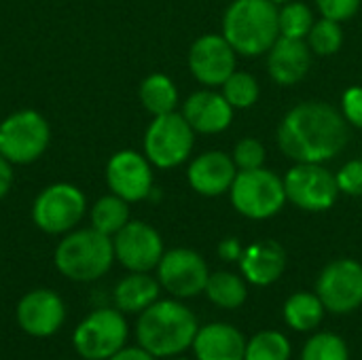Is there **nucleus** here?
<instances>
[{
	"label": "nucleus",
	"mask_w": 362,
	"mask_h": 360,
	"mask_svg": "<svg viewBox=\"0 0 362 360\" xmlns=\"http://www.w3.org/2000/svg\"><path fill=\"white\" fill-rule=\"evenodd\" d=\"M276 138L280 151L295 163H325L346 149L350 125L335 106L310 100L282 117Z\"/></svg>",
	"instance_id": "f257e3e1"
},
{
	"label": "nucleus",
	"mask_w": 362,
	"mask_h": 360,
	"mask_svg": "<svg viewBox=\"0 0 362 360\" xmlns=\"http://www.w3.org/2000/svg\"><path fill=\"white\" fill-rule=\"evenodd\" d=\"M199 331L195 314L176 299H157L140 312L136 323L138 346L155 359L178 356L193 346Z\"/></svg>",
	"instance_id": "f03ea898"
},
{
	"label": "nucleus",
	"mask_w": 362,
	"mask_h": 360,
	"mask_svg": "<svg viewBox=\"0 0 362 360\" xmlns=\"http://www.w3.org/2000/svg\"><path fill=\"white\" fill-rule=\"evenodd\" d=\"M278 13L272 0H233L223 15V36L238 55H263L280 36Z\"/></svg>",
	"instance_id": "7ed1b4c3"
},
{
	"label": "nucleus",
	"mask_w": 362,
	"mask_h": 360,
	"mask_svg": "<svg viewBox=\"0 0 362 360\" xmlns=\"http://www.w3.org/2000/svg\"><path fill=\"white\" fill-rule=\"evenodd\" d=\"M57 272L72 282L100 280L115 263L112 238L93 227L68 231L53 255Z\"/></svg>",
	"instance_id": "20e7f679"
},
{
	"label": "nucleus",
	"mask_w": 362,
	"mask_h": 360,
	"mask_svg": "<svg viewBox=\"0 0 362 360\" xmlns=\"http://www.w3.org/2000/svg\"><path fill=\"white\" fill-rule=\"evenodd\" d=\"M229 197L233 208L252 221L276 216L288 202L284 180L267 168L238 170V176L229 189Z\"/></svg>",
	"instance_id": "39448f33"
},
{
	"label": "nucleus",
	"mask_w": 362,
	"mask_h": 360,
	"mask_svg": "<svg viewBox=\"0 0 362 360\" xmlns=\"http://www.w3.org/2000/svg\"><path fill=\"white\" fill-rule=\"evenodd\" d=\"M51 142L49 121L38 110H17L0 123V155L13 166L40 159Z\"/></svg>",
	"instance_id": "423d86ee"
},
{
	"label": "nucleus",
	"mask_w": 362,
	"mask_h": 360,
	"mask_svg": "<svg viewBox=\"0 0 362 360\" xmlns=\"http://www.w3.org/2000/svg\"><path fill=\"white\" fill-rule=\"evenodd\" d=\"M87 214V199L76 185L53 182L45 187L32 204L34 225L49 236H66L76 229Z\"/></svg>",
	"instance_id": "0eeeda50"
},
{
	"label": "nucleus",
	"mask_w": 362,
	"mask_h": 360,
	"mask_svg": "<svg viewBox=\"0 0 362 360\" xmlns=\"http://www.w3.org/2000/svg\"><path fill=\"white\" fill-rule=\"evenodd\" d=\"M195 146V132L182 112H168L153 117L144 134V155L159 168L170 170L185 163Z\"/></svg>",
	"instance_id": "6e6552de"
},
{
	"label": "nucleus",
	"mask_w": 362,
	"mask_h": 360,
	"mask_svg": "<svg viewBox=\"0 0 362 360\" xmlns=\"http://www.w3.org/2000/svg\"><path fill=\"white\" fill-rule=\"evenodd\" d=\"M129 335L123 312L102 308L85 316L72 333V346L85 360H108L117 354Z\"/></svg>",
	"instance_id": "1a4fd4ad"
},
{
	"label": "nucleus",
	"mask_w": 362,
	"mask_h": 360,
	"mask_svg": "<svg viewBox=\"0 0 362 360\" xmlns=\"http://www.w3.org/2000/svg\"><path fill=\"white\" fill-rule=\"evenodd\" d=\"M282 180L286 199L305 212L331 210L341 193L335 174L322 163H295Z\"/></svg>",
	"instance_id": "9d476101"
},
{
	"label": "nucleus",
	"mask_w": 362,
	"mask_h": 360,
	"mask_svg": "<svg viewBox=\"0 0 362 360\" xmlns=\"http://www.w3.org/2000/svg\"><path fill=\"white\" fill-rule=\"evenodd\" d=\"M210 272L204 257L191 248H172L163 252L157 265V280L163 291L176 299H189L206 291Z\"/></svg>",
	"instance_id": "9b49d317"
},
{
	"label": "nucleus",
	"mask_w": 362,
	"mask_h": 360,
	"mask_svg": "<svg viewBox=\"0 0 362 360\" xmlns=\"http://www.w3.org/2000/svg\"><path fill=\"white\" fill-rule=\"evenodd\" d=\"M316 295L333 314H350L362 306V265L354 259L329 263L318 282Z\"/></svg>",
	"instance_id": "f8f14e48"
},
{
	"label": "nucleus",
	"mask_w": 362,
	"mask_h": 360,
	"mask_svg": "<svg viewBox=\"0 0 362 360\" xmlns=\"http://www.w3.org/2000/svg\"><path fill=\"white\" fill-rule=\"evenodd\" d=\"M115 259L127 272H153L163 257V240L155 227L142 221H129L112 236Z\"/></svg>",
	"instance_id": "ddd939ff"
},
{
	"label": "nucleus",
	"mask_w": 362,
	"mask_h": 360,
	"mask_svg": "<svg viewBox=\"0 0 362 360\" xmlns=\"http://www.w3.org/2000/svg\"><path fill=\"white\" fill-rule=\"evenodd\" d=\"M106 185L110 193L134 204L153 193V163L144 153L123 149L106 163Z\"/></svg>",
	"instance_id": "4468645a"
},
{
	"label": "nucleus",
	"mask_w": 362,
	"mask_h": 360,
	"mask_svg": "<svg viewBox=\"0 0 362 360\" xmlns=\"http://www.w3.org/2000/svg\"><path fill=\"white\" fill-rule=\"evenodd\" d=\"M235 49L223 34H204L189 49V70L206 87H221L235 72Z\"/></svg>",
	"instance_id": "2eb2a0df"
},
{
	"label": "nucleus",
	"mask_w": 362,
	"mask_h": 360,
	"mask_svg": "<svg viewBox=\"0 0 362 360\" xmlns=\"http://www.w3.org/2000/svg\"><path fill=\"white\" fill-rule=\"evenodd\" d=\"M15 318L25 335L45 339L62 329L66 320V303L55 291L34 289L19 299Z\"/></svg>",
	"instance_id": "dca6fc26"
},
{
	"label": "nucleus",
	"mask_w": 362,
	"mask_h": 360,
	"mask_svg": "<svg viewBox=\"0 0 362 360\" xmlns=\"http://www.w3.org/2000/svg\"><path fill=\"white\" fill-rule=\"evenodd\" d=\"M238 176L233 157L223 151H206L197 155L187 170L191 189L204 197H218L227 193Z\"/></svg>",
	"instance_id": "f3484780"
},
{
	"label": "nucleus",
	"mask_w": 362,
	"mask_h": 360,
	"mask_svg": "<svg viewBox=\"0 0 362 360\" xmlns=\"http://www.w3.org/2000/svg\"><path fill=\"white\" fill-rule=\"evenodd\" d=\"M312 68V49L303 38L278 36L267 51V72L274 83L288 87L305 79Z\"/></svg>",
	"instance_id": "a211bd4d"
},
{
	"label": "nucleus",
	"mask_w": 362,
	"mask_h": 360,
	"mask_svg": "<svg viewBox=\"0 0 362 360\" xmlns=\"http://www.w3.org/2000/svg\"><path fill=\"white\" fill-rule=\"evenodd\" d=\"M182 117L195 134H221L233 121V106L212 89L195 91L182 106Z\"/></svg>",
	"instance_id": "6ab92c4d"
},
{
	"label": "nucleus",
	"mask_w": 362,
	"mask_h": 360,
	"mask_svg": "<svg viewBox=\"0 0 362 360\" xmlns=\"http://www.w3.org/2000/svg\"><path fill=\"white\" fill-rule=\"evenodd\" d=\"M286 267V252L274 240H261L244 248L240 257V269L244 280L255 286L274 284Z\"/></svg>",
	"instance_id": "aec40b11"
},
{
	"label": "nucleus",
	"mask_w": 362,
	"mask_h": 360,
	"mask_svg": "<svg viewBox=\"0 0 362 360\" xmlns=\"http://www.w3.org/2000/svg\"><path fill=\"white\" fill-rule=\"evenodd\" d=\"M191 348L197 360H244L246 356L244 335L235 327L225 323L202 327Z\"/></svg>",
	"instance_id": "412c9836"
},
{
	"label": "nucleus",
	"mask_w": 362,
	"mask_h": 360,
	"mask_svg": "<svg viewBox=\"0 0 362 360\" xmlns=\"http://www.w3.org/2000/svg\"><path fill=\"white\" fill-rule=\"evenodd\" d=\"M161 284L146 272H129L115 286V306L123 314H140L159 299Z\"/></svg>",
	"instance_id": "4be33fe9"
},
{
	"label": "nucleus",
	"mask_w": 362,
	"mask_h": 360,
	"mask_svg": "<svg viewBox=\"0 0 362 360\" xmlns=\"http://www.w3.org/2000/svg\"><path fill=\"white\" fill-rule=\"evenodd\" d=\"M138 95H140V102H142L144 110L151 112L153 117L174 112L176 106H178V89H176L174 81L168 74H161V72L148 74L140 83Z\"/></svg>",
	"instance_id": "5701e85b"
},
{
	"label": "nucleus",
	"mask_w": 362,
	"mask_h": 360,
	"mask_svg": "<svg viewBox=\"0 0 362 360\" xmlns=\"http://www.w3.org/2000/svg\"><path fill=\"white\" fill-rule=\"evenodd\" d=\"M327 308L322 306L320 297L316 293H295L284 303V320L293 331L310 333L314 331L322 318Z\"/></svg>",
	"instance_id": "b1692460"
},
{
	"label": "nucleus",
	"mask_w": 362,
	"mask_h": 360,
	"mask_svg": "<svg viewBox=\"0 0 362 360\" xmlns=\"http://www.w3.org/2000/svg\"><path fill=\"white\" fill-rule=\"evenodd\" d=\"M91 227L104 236H117L132 219H129V202L121 199L119 195L110 193L100 197L89 210Z\"/></svg>",
	"instance_id": "393cba45"
},
{
	"label": "nucleus",
	"mask_w": 362,
	"mask_h": 360,
	"mask_svg": "<svg viewBox=\"0 0 362 360\" xmlns=\"http://www.w3.org/2000/svg\"><path fill=\"white\" fill-rule=\"evenodd\" d=\"M204 293L214 306H218L223 310H235V308L244 306V301L248 297V286H246V280L238 274L214 272V274H210Z\"/></svg>",
	"instance_id": "a878e982"
},
{
	"label": "nucleus",
	"mask_w": 362,
	"mask_h": 360,
	"mask_svg": "<svg viewBox=\"0 0 362 360\" xmlns=\"http://www.w3.org/2000/svg\"><path fill=\"white\" fill-rule=\"evenodd\" d=\"M221 93L233 106V110H246L257 104V100L261 95V87H259V81L250 72L235 70L221 85Z\"/></svg>",
	"instance_id": "bb28decb"
},
{
	"label": "nucleus",
	"mask_w": 362,
	"mask_h": 360,
	"mask_svg": "<svg viewBox=\"0 0 362 360\" xmlns=\"http://www.w3.org/2000/svg\"><path fill=\"white\" fill-rule=\"evenodd\" d=\"M244 360H291V342L278 331H261L246 342Z\"/></svg>",
	"instance_id": "cd10ccee"
},
{
	"label": "nucleus",
	"mask_w": 362,
	"mask_h": 360,
	"mask_svg": "<svg viewBox=\"0 0 362 360\" xmlns=\"http://www.w3.org/2000/svg\"><path fill=\"white\" fill-rule=\"evenodd\" d=\"M314 13L305 2H286L282 4L278 13V25H280V36L288 38H308L312 25H314Z\"/></svg>",
	"instance_id": "c85d7f7f"
},
{
	"label": "nucleus",
	"mask_w": 362,
	"mask_h": 360,
	"mask_svg": "<svg viewBox=\"0 0 362 360\" xmlns=\"http://www.w3.org/2000/svg\"><path fill=\"white\" fill-rule=\"evenodd\" d=\"M308 45L312 49V53L327 57V55H335L341 45H344V30H341V21H333V19H318L314 21L310 34H308Z\"/></svg>",
	"instance_id": "c756f323"
},
{
	"label": "nucleus",
	"mask_w": 362,
	"mask_h": 360,
	"mask_svg": "<svg viewBox=\"0 0 362 360\" xmlns=\"http://www.w3.org/2000/svg\"><path fill=\"white\" fill-rule=\"evenodd\" d=\"M301 360H350L348 344L335 333H316L305 342Z\"/></svg>",
	"instance_id": "7c9ffc66"
},
{
	"label": "nucleus",
	"mask_w": 362,
	"mask_h": 360,
	"mask_svg": "<svg viewBox=\"0 0 362 360\" xmlns=\"http://www.w3.org/2000/svg\"><path fill=\"white\" fill-rule=\"evenodd\" d=\"M231 157L238 170H257L265 163V146L257 138H242L235 144Z\"/></svg>",
	"instance_id": "2f4dec72"
},
{
	"label": "nucleus",
	"mask_w": 362,
	"mask_h": 360,
	"mask_svg": "<svg viewBox=\"0 0 362 360\" xmlns=\"http://www.w3.org/2000/svg\"><path fill=\"white\" fill-rule=\"evenodd\" d=\"M339 191L352 197H361L362 195V159H352L346 166H341V170L335 174Z\"/></svg>",
	"instance_id": "473e14b6"
},
{
	"label": "nucleus",
	"mask_w": 362,
	"mask_h": 360,
	"mask_svg": "<svg viewBox=\"0 0 362 360\" xmlns=\"http://www.w3.org/2000/svg\"><path fill=\"white\" fill-rule=\"evenodd\" d=\"M361 2L362 0H316V6H318L320 15L327 19L348 21L358 13Z\"/></svg>",
	"instance_id": "72a5a7b5"
},
{
	"label": "nucleus",
	"mask_w": 362,
	"mask_h": 360,
	"mask_svg": "<svg viewBox=\"0 0 362 360\" xmlns=\"http://www.w3.org/2000/svg\"><path fill=\"white\" fill-rule=\"evenodd\" d=\"M341 115L346 117L348 125L362 129V87L352 85L341 95Z\"/></svg>",
	"instance_id": "f704fd0d"
},
{
	"label": "nucleus",
	"mask_w": 362,
	"mask_h": 360,
	"mask_svg": "<svg viewBox=\"0 0 362 360\" xmlns=\"http://www.w3.org/2000/svg\"><path fill=\"white\" fill-rule=\"evenodd\" d=\"M13 182H15V172H13V163L0 155V199H4L11 189H13Z\"/></svg>",
	"instance_id": "c9c22d12"
},
{
	"label": "nucleus",
	"mask_w": 362,
	"mask_h": 360,
	"mask_svg": "<svg viewBox=\"0 0 362 360\" xmlns=\"http://www.w3.org/2000/svg\"><path fill=\"white\" fill-rule=\"evenodd\" d=\"M242 252H244V248H242V244H240L238 238H227V240H223L218 244V257L223 261H229V263L231 261H240Z\"/></svg>",
	"instance_id": "e433bc0d"
},
{
	"label": "nucleus",
	"mask_w": 362,
	"mask_h": 360,
	"mask_svg": "<svg viewBox=\"0 0 362 360\" xmlns=\"http://www.w3.org/2000/svg\"><path fill=\"white\" fill-rule=\"evenodd\" d=\"M108 360H155V356L151 352H146L142 346H123Z\"/></svg>",
	"instance_id": "4c0bfd02"
},
{
	"label": "nucleus",
	"mask_w": 362,
	"mask_h": 360,
	"mask_svg": "<svg viewBox=\"0 0 362 360\" xmlns=\"http://www.w3.org/2000/svg\"><path fill=\"white\" fill-rule=\"evenodd\" d=\"M274 4H286V2H291V0H272Z\"/></svg>",
	"instance_id": "58836bf2"
},
{
	"label": "nucleus",
	"mask_w": 362,
	"mask_h": 360,
	"mask_svg": "<svg viewBox=\"0 0 362 360\" xmlns=\"http://www.w3.org/2000/svg\"><path fill=\"white\" fill-rule=\"evenodd\" d=\"M176 360H187V359H176Z\"/></svg>",
	"instance_id": "ea45409f"
}]
</instances>
